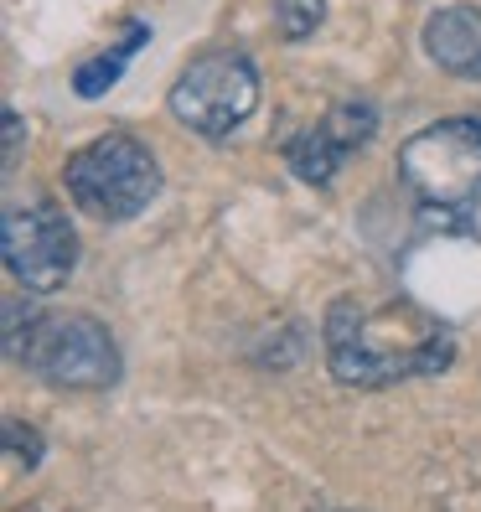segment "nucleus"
I'll return each mask as SVG.
<instances>
[{"label": "nucleus", "instance_id": "9b49d317", "mask_svg": "<svg viewBox=\"0 0 481 512\" xmlns=\"http://www.w3.org/2000/svg\"><path fill=\"white\" fill-rule=\"evenodd\" d=\"M6 445H11V456H16L26 471L42 466V430L21 425V419H6Z\"/></svg>", "mask_w": 481, "mask_h": 512}, {"label": "nucleus", "instance_id": "f03ea898", "mask_svg": "<svg viewBox=\"0 0 481 512\" xmlns=\"http://www.w3.org/2000/svg\"><path fill=\"white\" fill-rule=\"evenodd\" d=\"M6 357L32 368L52 388H73V394H99L119 383V347L109 326L94 316H37L11 300L6 306Z\"/></svg>", "mask_w": 481, "mask_h": 512}, {"label": "nucleus", "instance_id": "0eeeda50", "mask_svg": "<svg viewBox=\"0 0 481 512\" xmlns=\"http://www.w3.org/2000/svg\"><path fill=\"white\" fill-rule=\"evenodd\" d=\"M373 135H378V109L363 104V99H347V104L326 109L311 130L290 135V140H285V161H290V171H295L306 187H332L337 171H342Z\"/></svg>", "mask_w": 481, "mask_h": 512}, {"label": "nucleus", "instance_id": "6e6552de", "mask_svg": "<svg viewBox=\"0 0 481 512\" xmlns=\"http://www.w3.org/2000/svg\"><path fill=\"white\" fill-rule=\"evenodd\" d=\"M425 52L440 73L481 83V11L476 6H440L425 21Z\"/></svg>", "mask_w": 481, "mask_h": 512}, {"label": "nucleus", "instance_id": "1a4fd4ad", "mask_svg": "<svg viewBox=\"0 0 481 512\" xmlns=\"http://www.w3.org/2000/svg\"><path fill=\"white\" fill-rule=\"evenodd\" d=\"M140 42H145V26L130 21L125 42H119L114 52H99V57H88V63H78V73H73V94H78V99H99V94H109V88L125 78V63L135 57Z\"/></svg>", "mask_w": 481, "mask_h": 512}, {"label": "nucleus", "instance_id": "f257e3e1", "mask_svg": "<svg viewBox=\"0 0 481 512\" xmlns=\"http://www.w3.org/2000/svg\"><path fill=\"white\" fill-rule=\"evenodd\" d=\"M456 357L450 326L414 306H357L337 300L326 311V363L342 388H394L409 378H435Z\"/></svg>", "mask_w": 481, "mask_h": 512}, {"label": "nucleus", "instance_id": "20e7f679", "mask_svg": "<svg viewBox=\"0 0 481 512\" xmlns=\"http://www.w3.org/2000/svg\"><path fill=\"white\" fill-rule=\"evenodd\" d=\"M399 182L430 213H466L481 197V119L456 114L399 145Z\"/></svg>", "mask_w": 481, "mask_h": 512}, {"label": "nucleus", "instance_id": "39448f33", "mask_svg": "<svg viewBox=\"0 0 481 512\" xmlns=\"http://www.w3.org/2000/svg\"><path fill=\"white\" fill-rule=\"evenodd\" d=\"M166 109H171L176 125H187L192 135L228 140L259 109V68L249 63V52H233V47L197 52L192 63L176 73Z\"/></svg>", "mask_w": 481, "mask_h": 512}, {"label": "nucleus", "instance_id": "f8f14e48", "mask_svg": "<svg viewBox=\"0 0 481 512\" xmlns=\"http://www.w3.org/2000/svg\"><path fill=\"white\" fill-rule=\"evenodd\" d=\"M21 161V114L6 109V171Z\"/></svg>", "mask_w": 481, "mask_h": 512}, {"label": "nucleus", "instance_id": "9d476101", "mask_svg": "<svg viewBox=\"0 0 481 512\" xmlns=\"http://www.w3.org/2000/svg\"><path fill=\"white\" fill-rule=\"evenodd\" d=\"M326 21V0H275V32L280 42H306Z\"/></svg>", "mask_w": 481, "mask_h": 512}, {"label": "nucleus", "instance_id": "7ed1b4c3", "mask_svg": "<svg viewBox=\"0 0 481 512\" xmlns=\"http://www.w3.org/2000/svg\"><path fill=\"white\" fill-rule=\"evenodd\" d=\"M63 187L78 213L99 223H130L161 197V166H156V150L140 135L109 130L68 156Z\"/></svg>", "mask_w": 481, "mask_h": 512}, {"label": "nucleus", "instance_id": "423d86ee", "mask_svg": "<svg viewBox=\"0 0 481 512\" xmlns=\"http://www.w3.org/2000/svg\"><path fill=\"white\" fill-rule=\"evenodd\" d=\"M0 254H6V269L21 290L52 295L78 269V233L63 207L47 197L11 202L6 223H0Z\"/></svg>", "mask_w": 481, "mask_h": 512}]
</instances>
